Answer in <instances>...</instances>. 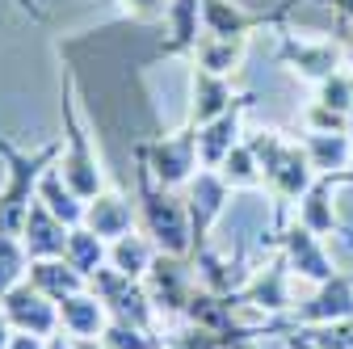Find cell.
Returning <instances> with one entry per match:
<instances>
[{
    "label": "cell",
    "mask_w": 353,
    "mask_h": 349,
    "mask_svg": "<svg viewBox=\"0 0 353 349\" xmlns=\"http://www.w3.org/2000/svg\"><path fill=\"white\" fill-rule=\"evenodd\" d=\"M282 244H286V261H290L303 278H316V282H328V278H332V261H328V252L320 248V236H316L312 228L294 223Z\"/></svg>",
    "instance_id": "obj_19"
},
{
    "label": "cell",
    "mask_w": 353,
    "mask_h": 349,
    "mask_svg": "<svg viewBox=\"0 0 353 349\" xmlns=\"http://www.w3.org/2000/svg\"><path fill=\"white\" fill-rule=\"evenodd\" d=\"M228 190L232 186L223 181V172H219V168H198L194 177H190V186H185V210H190V228H194V252L202 248L210 223L223 215Z\"/></svg>",
    "instance_id": "obj_9"
},
{
    "label": "cell",
    "mask_w": 353,
    "mask_h": 349,
    "mask_svg": "<svg viewBox=\"0 0 353 349\" xmlns=\"http://www.w3.org/2000/svg\"><path fill=\"white\" fill-rule=\"evenodd\" d=\"M135 223H139L135 202H130L126 194H118V190H101L97 198H88V206H84V228L97 232L101 240H118L126 232H135Z\"/></svg>",
    "instance_id": "obj_12"
},
{
    "label": "cell",
    "mask_w": 353,
    "mask_h": 349,
    "mask_svg": "<svg viewBox=\"0 0 353 349\" xmlns=\"http://www.w3.org/2000/svg\"><path fill=\"white\" fill-rule=\"evenodd\" d=\"M336 181H353V168H345V172H332Z\"/></svg>",
    "instance_id": "obj_39"
},
{
    "label": "cell",
    "mask_w": 353,
    "mask_h": 349,
    "mask_svg": "<svg viewBox=\"0 0 353 349\" xmlns=\"http://www.w3.org/2000/svg\"><path fill=\"white\" fill-rule=\"evenodd\" d=\"M248 106H252V97H240L228 114H219L214 122L198 126V160H202V168H223L228 152L240 143V114Z\"/></svg>",
    "instance_id": "obj_13"
},
{
    "label": "cell",
    "mask_w": 353,
    "mask_h": 349,
    "mask_svg": "<svg viewBox=\"0 0 353 349\" xmlns=\"http://www.w3.org/2000/svg\"><path fill=\"white\" fill-rule=\"evenodd\" d=\"M303 148H307L312 168H320V172H345L349 152H353V143H349L345 130H312Z\"/></svg>",
    "instance_id": "obj_25"
},
{
    "label": "cell",
    "mask_w": 353,
    "mask_h": 349,
    "mask_svg": "<svg viewBox=\"0 0 353 349\" xmlns=\"http://www.w3.org/2000/svg\"><path fill=\"white\" fill-rule=\"evenodd\" d=\"M148 295H152V308L160 316H185L190 299L198 290V270H194V257H168V252H156L152 270L143 278Z\"/></svg>",
    "instance_id": "obj_6"
},
{
    "label": "cell",
    "mask_w": 353,
    "mask_h": 349,
    "mask_svg": "<svg viewBox=\"0 0 353 349\" xmlns=\"http://www.w3.org/2000/svg\"><path fill=\"white\" fill-rule=\"evenodd\" d=\"M59 177L88 202L105 190V172L97 164V152L88 143V130L80 122V110H76V80L72 72H63V156H59Z\"/></svg>",
    "instance_id": "obj_3"
},
{
    "label": "cell",
    "mask_w": 353,
    "mask_h": 349,
    "mask_svg": "<svg viewBox=\"0 0 353 349\" xmlns=\"http://www.w3.org/2000/svg\"><path fill=\"white\" fill-rule=\"evenodd\" d=\"M282 13H244L236 0H202V34H223V38H248V30L282 21Z\"/></svg>",
    "instance_id": "obj_16"
},
{
    "label": "cell",
    "mask_w": 353,
    "mask_h": 349,
    "mask_svg": "<svg viewBox=\"0 0 353 349\" xmlns=\"http://www.w3.org/2000/svg\"><path fill=\"white\" fill-rule=\"evenodd\" d=\"M110 324V308L93 295V290H80L68 295L59 303V332H68L72 341H97Z\"/></svg>",
    "instance_id": "obj_14"
},
{
    "label": "cell",
    "mask_w": 353,
    "mask_h": 349,
    "mask_svg": "<svg viewBox=\"0 0 353 349\" xmlns=\"http://www.w3.org/2000/svg\"><path fill=\"white\" fill-rule=\"evenodd\" d=\"M9 349H47V337H34V332H13Z\"/></svg>",
    "instance_id": "obj_33"
},
{
    "label": "cell",
    "mask_w": 353,
    "mask_h": 349,
    "mask_svg": "<svg viewBox=\"0 0 353 349\" xmlns=\"http://www.w3.org/2000/svg\"><path fill=\"white\" fill-rule=\"evenodd\" d=\"M17 5L34 17V21H47V13H42V5H38V0H17Z\"/></svg>",
    "instance_id": "obj_35"
},
{
    "label": "cell",
    "mask_w": 353,
    "mask_h": 349,
    "mask_svg": "<svg viewBox=\"0 0 353 349\" xmlns=\"http://www.w3.org/2000/svg\"><path fill=\"white\" fill-rule=\"evenodd\" d=\"M63 156V139L42 143L38 152H21L13 139L0 135V160H5V190H0V236H21L26 215L38 198V181L47 177Z\"/></svg>",
    "instance_id": "obj_2"
},
{
    "label": "cell",
    "mask_w": 353,
    "mask_h": 349,
    "mask_svg": "<svg viewBox=\"0 0 353 349\" xmlns=\"http://www.w3.org/2000/svg\"><path fill=\"white\" fill-rule=\"evenodd\" d=\"M88 290H93V295L105 303V308H110V316L130 320V324H139V328H152V332H156V316H160V312L152 308V295H148L143 282L118 274L114 266H101L93 278H88Z\"/></svg>",
    "instance_id": "obj_7"
},
{
    "label": "cell",
    "mask_w": 353,
    "mask_h": 349,
    "mask_svg": "<svg viewBox=\"0 0 353 349\" xmlns=\"http://www.w3.org/2000/svg\"><path fill=\"white\" fill-rule=\"evenodd\" d=\"M9 341H13V324H9L5 308H0V349H9Z\"/></svg>",
    "instance_id": "obj_34"
},
{
    "label": "cell",
    "mask_w": 353,
    "mask_h": 349,
    "mask_svg": "<svg viewBox=\"0 0 353 349\" xmlns=\"http://www.w3.org/2000/svg\"><path fill=\"white\" fill-rule=\"evenodd\" d=\"M256 160H261V181L270 186L278 198H303L312 190V160H307V148L299 143H282L278 135L261 130L256 139H248Z\"/></svg>",
    "instance_id": "obj_4"
},
{
    "label": "cell",
    "mask_w": 353,
    "mask_h": 349,
    "mask_svg": "<svg viewBox=\"0 0 353 349\" xmlns=\"http://www.w3.org/2000/svg\"><path fill=\"white\" fill-rule=\"evenodd\" d=\"M223 181L228 186H256L261 181V160H256V152H252V143H236L232 152H228V160H223Z\"/></svg>",
    "instance_id": "obj_30"
},
{
    "label": "cell",
    "mask_w": 353,
    "mask_h": 349,
    "mask_svg": "<svg viewBox=\"0 0 353 349\" xmlns=\"http://www.w3.org/2000/svg\"><path fill=\"white\" fill-rule=\"evenodd\" d=\"M38 198L47 202L51 215H55V219H63L68 228H80V223H84V206H88V202L59 177V168H47V177L38 181Z\"/></svg>",
    "instance_id": "obj_23"
},
{
    "label": "cell",
    "mask_w": 353,
    "mask_h": 349,
    "mask_svg": "<svg viewBox=\"0 0 353 349\" xmlns=\"http://www.w3.org/2000/svg\"><path fill=\"white\" fill-rule=\"evenodd\" d=\"M236 303H252V308H270V312H282L286 303H290V299H286V270H282V266H274V270L256 274L252 282H244V286H240Z\"/></svg>",
    "instance_id": "obj_27"
},
{
    "label": "cell",
    "mask_w": 353,
    "mask_h": 349,
    "mask_svg": "<svg viewBox=\"0 0 353 349\" xmlns=\"http://www.w3.org/2000/svg\"><path fill=\"white\" fill-rule=\"evenodd\" d=\"M332 172H324L320 181H312V190L303 194V202H299V223L303 228H312L316 236H328L332 228H336V219H332Z\"/></svg>",
    "instance_id": "obj_26"
},
{
    "label": "cell",
    "mask_w": 353,
    "mask_h": 349,
    "mask_svg": "<svg viewBox=\"0 0 353 349\" xmlns=\"http://www.w3.org/2000/svg\"><path fill=\"white\" fill-rule=\"evenodd\" d=\"M152 168V177L168 190H185L190 177L202 168L198 160V126H181V130H172V135H160V139H139L135 143Z\"/></svg>",
    "instance_id": "obj_5"
},
{
    "label": "cell",
    "mask_w": 353,
    "mask_h": 349,
    "mask_svg": "<svg viewBox=\"0 0 353 349\" xmlns=\"http://www.w3.org/2000/svg\"><path fill=\"white\" fill-rule=\"evenodd\" d=\"M336 320H353V278L349 274H332L328 282H320V295L307 299V308H299L294 324H336Z\"/></svg>",
    "instance_id": "obj_15"
},
{
    "label": "cell",
    "mask_w": 353,
    "mask_h": 349,
    "mask_svg": "<svg viewBox=\"0 0 353 349\" xmlns=\"http://www.w3.org/2000/svg\"><path fill=\"white\" fill-rule=\"evenodd\" d=\"M282 63H290L299 76L307 80H328L336 72V59L341 51L332 42H303V38H282V51H278Z\"/></svg>",
    "instance_id": "obj_18"
},
{
    "label": "cell",
    "mask_w": 353,
    "mask_h": 349,
    "mask_svg": "<svg viewBox=\"0 0 353 349\" xmlns=\"http://www.w3.org/2000/svg\"><path fill=\"white\" fill-rule=\"evenodd\" d=\"M63 261H68L72 270H80L84 278H93L101 266H110V240H101L97 232H88V228L80 223V228H72V236H68Z\"/></svg>",
    "instance_id": "obj_24"
},
{
    "label": "cell",
    "mask_w": 353,
    "mask_h": 349,
    "mask_svg": "<svg viewBox=\"0 0 353 349\" xmlns=\"http://www.w3.org/2000/svg\"><path fill=\"white\" fill-rule=\"evenodd\" d=\"M135 210H139V232L152 236V244L168 257H194V228H190V210L185 198H176V190L160 186L152 177V168L143 152L135 148Z\"/></svg>",
    "instance_id": "obj_1"
},
{
    "label": "cell",
    "mask_w": 353,
    "mask_h": 349,
    "mask_svg": "<svg viewBox=\"0 0 353 349\" xmlns=\"http://www.w3.org/2000/svg\"><path fill=\"white\" fill-rule=\"evenodd\" d=\"M105 349H164V341L152 332V328H139V324H130V320H118L110 316L105 332L97 337Z\"/></svg>",
    "instance_id": "obj_28"
},
{
    "label": "cell",
    "mask_w": 353,
    "mask_h": 349,
    "mask_svg": "<svg viewBox=\"0 0 353 349\" xmlns=\"http://www.w3.org/2000/svg\"><path fill=\"white\" fill-rule=\"evenodd\" d=\"M68 236H72V228H68L63 219H55L51 206L42 202V198H34V206H30V215H26V228H21V244H26L30 261L63 257V252H68Z\"/></svg>",
    "instance_id": "obj_11"
},
{
    "label": "cell",
    "mask_w": 353,
    "mask_h": 349,
    "mask_svg": "<svg viewBox=\"0 0 353 349\" xmlns=\"http://www.w3.org/2000/svg\"><path fill=\"white\" fill-rule=\"evenodd\" d=\"M236 337H223V332H210L202 324H185L181 332L168 337V349H232Z\"/></svg>",
    "instance_id": "obj_31"
},
{
    "label": "cell",
    "mask_w": 353,
    "mask_h": 349,
    "mask_svg": "<svg viewBox=\"0 0 353 349\" xmlns=\"http://www.w3.org/2000/svg\"><path fill=\"white\" fill-rule=\"evenodd\" d=\"M47 299H55V303H63L68 295H80V290H88V278L80 274V270H72L63 257H47V261H30V274H26Z\"/></svg>",
    "instance_id": "obj_20"
},
{
    "label": "cell",
    "mask_w": 353,
    "mask_h": 349,
    "mask_svg": "<svg viewBox=\"0 0 353 349\" xmlns=\"http://www.w3.org/2000/svg\"><path fill=\"white\" fill-rule=\"evenodd\" d=\"M156 244H152V236L148 232H126V236H118V240H110V266L118 270V274H126V278H135V282H143L148 278V270H152V261H156Z\"/></svg>",
    "instance_id": "obj_21"
},
{
    "label": "cell",
    "mask_w": 353,
    "mask_h": 349,
    "mask_svg": "<svg viewBox=\"0 0 353 349\" xmlns=\"http://www.w3.org/2000/svg\"><path fill=\"white\" fill-rule=\"evenodd\" d=\"M47 349H76V341L63 337V332H55V337H47Z\"/></svg>",
    "instance_id": "obj_36"
},
{
    "label": "cell",
    "mask_w": 353,
    "mask_h": 349,
    "mask_svg": "<svg viewBox=\"0 0 353 349\" xmlns=\"http://www.w3.org/2000/svg\"><path fill=\"white\" fill-rule=\"evenodd\" d=\"M0 308H5L13 332H34V337H55L59 332V303L47 299L30 278L17 282L5 299H0Z\"/></svg>",
    "instance_id": "obj_8"
},
{
    "label": "cell",
    "mask_w": 353,
    "mask_h": 349,
    "mask_svg": "<svg viewBox=\"0 0 353 349\" xmlns=\"http://www.w3.org/2000/svg\"><path fill=\"white\" fill-rule=\"evenodd\" d=\"M332 5H336V13H341V17H349V21H353V0H332Z\"/></svg>",
    "instance_id": "obj_37"
},
{
    "label": "cell",
    "mask_w": 353,
    "mask_h": 349,
    "mask_svg": "<svg viewBox=\"0 0 353 349\" xmlns=\"http://www.w3.org/2000/svg\"><path fill=\"white\" fill-rule=\"evenodd\" d=\"M236 101H240V93H232L228 76L206 72V68H194V72H190V118H185L190 126L214 122L219 114H228Z\"/></svg>",
    "instance_id": "obj_10"
},
{
    "label": "cell",
    "mask_w": 353,
    "mask_h": 349,
    "mask_svg": "<svg viewBox=\"0 0 353 349\" xmlns=\"http://www.w3.org/2000/svg\"><path fill=\"white\" fill-rule=\"evenodd\" d=\"M26 274H30V252H26L21 236H0V299L17 282H26Z\"/></svg>",
    "instance_id": "obj_29"
},
{
    "label": "cell",
    "mask_w": 353,
    "mask_h": 349,
    "mask_svg": "<svg viewBox=\"0 0 353 349\" xmlns=\"http://www.w3.org/2000/svg\"><path fill=\"white\" fill-rule=\"evenodd\" d=\"M244 42H248V38L202 34L190 59H194V68H206V72H219V76H228V72H236V68H240V59H244Z\"/></svg>",
    "instance_id": "obj_22"
},
{
    "label": "cell",
    "mask_w": 353,
    "mask_h": 349,
    "mask_svg": "<svg viewBox=\"0 0 353 349\" xmlns=\"http://www.w3.org/2000/svg\"><path fill=\"white\" fill-rule=\"evenodd\" d=\"M168 5L172 0H122V13L135 21H160V17H168Z\"/></svg>",
    "instance_id": "obj_32"
},
{
    "label": "cell",
    "mask_w": 353,
    "mask_h": 349,
    "mask_svg": "<svg viewBox=\"0 0 353 349\" xmlns=\"http://www.w3.org/2000/svg\"><path fill=\"white\" fill-rule=\"evenodd\" d=\"M164 21H168V38L160 42V55L168 59L194 55L198 38H202V0H172Z\"/></svg>",
    "instance_id": "obj_17"
},
{
    "label": "cell",
    "mask_w": 353,
    "mask_h": 349,
    "mask_svg": "<svg viewBox=\"0 0 353 349\" xmlns=\"http://www.w3.org/2000/svg\"><path fill=\"white\" fill-rule=\"evenodd\" d=\"M76 349H105L101 341H76Z\"/></svg>",
    "instance_id": "obj_38"
}]
</instances>
